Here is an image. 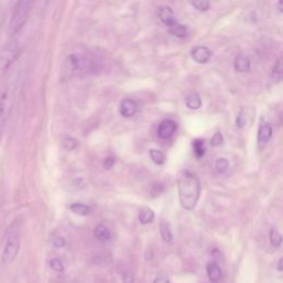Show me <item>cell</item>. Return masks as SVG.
<instances>
[{"instance_id": "obj_6", "label": "cell", "mask_w": 283, "mask_h": 283, "mask_svg": "<svg viewBox=\"0 0 283 283\" xmlns=\"http://www.w3.org/2000/svg\"><path fill=\"white\" fill-rule=\"evenodd\" d=\"M14 100H12V93L9 89H6L0 94V121L6 122L9 117Z\"/></svg>"}, {"instance_id": "obj_21", "label": "cell", "mask_w": 283, "mask_h": 283, "mask_svg": "<svg viewBox=\"0 0 283 283\" xmlns=\"http://www.w3.org/2000/svg\"><path fill=\"white\" fill-rule=\"evenodd\" d=\"M149 156L156 165H163L165 163V160H166L164 153L161 152V150H159V149H150L149 150Z\"/></svg>"}, {"instance_id": "obj_30", "label": "cell", "mask_w": 283, "mask_h": 283, "mask_svg": "<svg viewBox=\"0 0 283 283\" xmlns=\"http://www.w3.org/2000/svg\"><path fill=\"white\" fill-rule=\"evenodd\" d=\"M114 164H115V160L113 159V157H105L103 161V167L105 169H111Z\"/></svg>"}, {"instance_id": "obj_16", "label": "cell", "mask_w": 283, "mask_h": 283, "mask_svg": "<svg viewBox=\"0 0 283 283\" xmlns=\"http://www.w3.org/2000/svg\"><path fill=\"white\" fill-rule=\"evenodd\" d=\"M186 105L191 110H198L201 106V99L198 93H191L186 98Z\"/></svg>"}, {"instance_id": "obj_7", "label": "cell", "mask_w": 283, "mask_h": 283, "mask_svg": "<svg viewBox=\"0 0 283 283\" xmlns=\"http://www.w3.org/2000/svg\"><path fill=\"white\" fill-rule=\"evenodd\" d=\"M272 137V128L268 122H261L258 132V146L259 148H265Z\"/></svg>"}, {"instance_id": "obj_31", "label": "cell", "mask_w": 283, "mask_h": 283, "mask_svg": "<svg viewBox=\"0 0 283 283\" xmlns=\"http://www.w3.org/2000/svg\"><path fill=\"white\" fill-rule=\"evenodd\" d=\"M66 239L64 237H58L53 240V246L55 248H64L66 246Z\"/></svg>"}, {"instance_id": "obj_10", "label": "cell", "mask_w": 283, "mask_h": 283, "mask_svg": "<svg viewBox=\"0 0 283 283\" xmlns=\"http://www.w3.org/2000/svg\"><path fill=\"white\" fill-rule=\"evenodd\" d=\"M211 50L205 46H199L195 48L192 51L193 59L197 62V64H207L211 58Z\"/></svg>"}, {"instance_id": "obj_2", "label": "cell", "mask_w": 283, "mask_h": 283, "mask_svg": "<svg viewBox=\"0 0 283 283\" xmlns=\"http://www.w3.org/2000/svg\"><path fill=\"white\" fill-rule=\"evenodd\" d=\"M33 3L29 2V0H22V2H19L14 10V14L11 16L10 22H9V34L15 36L20 31L24 23H26L28 16L30 14V9Z\"/></svg>"}, {"instance_id": "obj_24", "label": "cell", "mask_w": 283, "mask_h": 283, "mask_svg": "<svg viewBox=\"0 0 283 283\" xmlns=\"http://www.w3.org/2000/svg\"><path fill=\"white\" fill-rule=\"evenodd\" d=\"M216 169L219 174H223L227 171L229 167V163L226 159H218L216 162Z\"/></svg>"}, {"instance_id": "obj_32", "label": "cell", "mask_w": 283, "mask_h": 283, "mask_svg": "<svg viewBox=\"0 0 283 283\" xmlns=\"http://www.w3.org/2000/svg\"><path fill=\"white\" fill-rule=\"evenodd\" d=\"M124 283H134V276L133 274H131L130 272H127L124 274Z\"/></svg>"}, {"instance_id": "obj_27", "label": "cell", "mask_w": 283, "mask_h": 283, "mask_svg": "<svg viewBox=\"0 0 283 283\" xmlns=\"http://www.w3.org/2000/svg\"><path fill=\"white\" fill-rule=\"evenodd\" d=\"M50 267H51L54 271L56 272H64L65 271V266L64 263L58 258H54L51 261H50Z\"/></svg>"}, {"instance_id": "obj_34", "label": "cell", "mask_w": 283, "mask_h": 283, "mask_svg": "<svg viewBox=\"0 0 283 283\" xmlns=\"http://www.w3.org/2000/svg\"><path fill=\"white\" fill-rule=\"evenodd\" d=\"M282 261H283V259L281 258V259L279 260V265H278V271H282Z\"/></svg>"}, {"instance_id": "obj_28", "label": "cell", "mask_w": 283, "mask_h": 283, "mask_svg": "<svg viewBox=\"0 0 283 283\" xmlns=\"http://www.w3.org/2000/svg\"><path fill=\"white\" fill-rule=\"evenodd\" d=\"M223 142H224L223 134H222V133H219V132H217V133H215V135H213V136L211 137V141H210L211 145H212V146H215V147L222 145Z\"/></svg>"}, {"instance_id": "obj_22", "label": "cell", "mask_w": 283, "mask_h": 283, "mask_svg": "<svg viewBox=\"0 0 283 283\" xmlns=\"http://www.w3.org/2000/svg\"><path fill=\"white\" fill-rule=\"evenodd\" d=\"M270 242H271L274 248H279L282 243V237L280 232L276 229H272L270 231Z\"/></svg>"}, {"instance_id": "obj_17", "label": "cell", "mask_w": 283, "mask_h": 283, "mask_svg": "<svg viewBox=\"0 0 283 283\" xmlns=\"http://www.w3.org/2000/svg\"><path fill=\"white\" fill-rule=\"evenodd\" d=\"M160 230H161V236L163 238V240L165 242L171 243L173 241V234L169 224L166 223L165 220H162L160 225Z\"/></svg>"}, {"instance_id": "obj_11", "label": "cell", "mask_w": 283, "mask_h": 283, "mask_svg": "<svg viewBox=\"0 0 283 283\" xmlns=\"http://www.w3.org/2000/svg\"><path fill=\"white\" fill-rule=\"evenodd\" d=\"M157 16L167 27H171L172 24L176 22L173 9L168 7V6H161V7L157 8Z\"/></svg>"}, {"instance_id": "obj_29", "label": "cell", "mask_w": 283, "mask_h": 283, "mask_svg": "<svg viewBox=\"0 0 283 283\" xmlns=\"http://www.w3.org/2000/svg\"><path fill=\"white\" fill-rule=\"evenodd\" d=\"M244 125H246V115L243 114V111H241L237 117V127L243 128Z\"/></svg>"}, {"instance_id": "obj_19", "label": "cell", "mask_w": 283, "mask_h": 283, "mask_svg": "<svg viewBox=\"0 0 283 283\" xmlns=\"http://www.w3.org/2000/svg\"><path fill=\"white\" fill-rule=\"evenodd\" d=\"M70 209L79 216H87L91 212V207L82 203H74L70 206Z\"/></svg>"}, {"instance_id": "obj_13", "label": "cell", "mask_w": 283, "mask_h": 283, "mask_svg": "<svg viewBox=\"0 0 283 283\" xmlns=\"http://www.w3.org/2000/svg\"><path fill=\"white\" fill-rule=\"evenodd\" d=\"M94 237H96L98 240L105 242L111 240L112 234L111 230L108 227H105L104 225H99L97 226L96 229H94Z\"/></svg>"}, {"instance_id": "obj_23", "label": "cell", "mask_w": 283, "mask_h": 283, "mask_svg": "<svg viewBox=\"0 0 283 283\" xmlns=\"http://www.w3.org/2000/svg\"><path fill=\"white\" fill-rule=\"evenodd\" d=\"M282 74H283V66H282V59H279L276 61V64L273 67L272 70V77L274 80L280 81L282 79Z\"/></svg>"}, {"instance_id": "obj_4", "label": "cell", "mask_w": 283, "mask_h": 283, "mask_svg": "<svg viewBox=\"0 0 283 283\" xmlns=\"http://www.w3.org/2000/svg\"><path fill=\"white\" fill-rule=\"evenodd\" d=\"M90 65V61L87 60L82 53H71L68 56L65 62L66 70L71 74H81L84 72Z\"/></svg>"}, {"instance_id": "obj_33", "label": "cell", "mask_w": 283, "mask_h": 283, "mask_svg": "<svg viewBox=\"0 0 283 283\" xmlns=\"http://www.w3.org/2000/svg\"><path fill=\"white\" fill-rule=\"evenodd\" d=\"M154 283H169V279L167 276H157L154 280Z\"/></svg>"}, {"instance_id": "obj_1", "label": "cell", "mask_w": 283, "mask_h": 283, "mask_svg": "<svg viewBox=\"0 0 283 283\" xmlns=\"http://www.w3.org/2000/svg\"><path fill=\"white\" fill-rule=\"evenodd\" d=\"M177 185L181 207L186 210H193L200 196V181L197 176L190 171H183L179 175Z\"/></svg>"}, {"instance_id": "obj_15", "label": "cell", "mask_w": 283, "mask_h": 283, "mask_svg": "<svg viewBox=\"0 0 283 283\" xmlns=\"http://www.w3.org/2000/svg\"><path fill=\"white\" fill-rule=\"evenodd\" d=\"M154 218H155V213L152 209L148 208V207H144V208H142L140 211V215H138V219H140L142 225H147L153 223Z\"/></svg>"}, {"instance_id": "obj_18", "label": "cell", "mask_w": 283, "mask_h": 283, "mask_svg": "<svg viewBox=\"0 0 283 283\" xmlns=\"http://www.w3.org/2000/svg\"><path fill=\"white\" fill-rule=\"evenodd\" d=\"M193 149L194 153L196 155L198 159H201V157L205 156L206 154V143L205 140L203 138H196V140L193 141Z\"/></svg>"}, {"instance_id": "obj_3", "label": "cell", "mask_w": 283, "mask_h": 283, "mask_svg": "<svg viewBox=\"0 0 283 283\" xmlns=\"http://www.w3.org/2000/svg\"><path fill=\"white\" fill-rule=\"evenodd\" d=\"M20 250V237L17 230H11L7 236L5 247L2 254V262L4 265H11L16 260V258Z\"/></svg>"}, {"instance_id": "obj_12", "label": "cell", "mask_w": 283, "mask_h": 283, "mask_svg": "<svg viewBox=\"0 0 283 283\" xmlns=\"http://www.w3.org/2000/svg\"><path fill=\"white\" fill-rule=\"evenodd\" d=\"M250 67H251V60L247 54L240 53L237 56L236 61H235L236 71L241 72V73L248 72L250 70Z\"/></svg>"}, {"instance_id": "obj_9", "label": "cell", "mask_w": 283, "mask_h": 283, "mask_svg": "<svg viewBox=\"0 0 283 283\" xmlns=\"http://www.w3.org/2000/svg\"><path fill=\"white\" fill-rule=\"evenodd\" d=\"M138 110L137 103L132 99H124L119 104V113L124 117H132L136 114Z\"/></svg>"}, {"instance_id": "obj_8", "label": "cell", "mask_w": 283, "mask_h": 283, "mask_svg": "<svg viewBox=\"0 0 283 283\" xmlns=\"http://www.w3.org/2000/svg\"><path fill=\"white\" fill-rule=\"evenodd\" d=\"M176 130H177V124L173 119H164L161 124L159 129H157V134L162 138V140H168L174 134Z\"/></svg>"}, {"instance_id": "obj_26", "label": "cell", "mask_w": 283, "mask_h": 283, "mask_svg": "<svg viewBox=\"0 0 283 283\" xmlns=\"http://www.w3.org/2000/svg\"><path fill=\"white\" fill-rule=\"evenodd\" d=\"M64 147L67 150H73L78 147V141L73 137H67L64 140Z\"/></svg>"}, {"instance_id": "obj_20", "label": "cell", "mask_w": 283, "mask_h": 283, "mask_svg": "<svg viewBox=\"0 0 283 283\" xmlns=\"http://www.w3.org/2000/svg\"><path fill=\"white\" fill-rule=\"evenodd\" d=\"M168 28H169V31H171V34H173L174 36L178 37V38H184L187 35V26H185V24H181L177 21Z\"/></svg>"}, {"instance_id": "obj_5", "label": "cell", "mask_w": 283, "mask_h": 283, "mask_svg": "<svg viewBox=\"0 0 283 283\" xmlns=\"http://www.w3.org/2000/svg\"><path fill=\"white\" fill-rule=\"evenodd\" d=\"M19 54V48L16 43L11 42L4 47L0 51V70L6 71L16 60Z\"/></svg>"}, {"instance_id": "obj_25", "label": "cell", "mask_w": 283, "mask_h": 283, "mask_svg": "<svg viewBox=\"0 0 283 283\" xmlns=\"http://www.w3.org/2000/svg\"><path fill=\"white\" fill-rule=\"evenodd\" d=\"M191 5L199 11H206L208 10L210 4L207 0H198V2H191Z\"/></svg>"}, {"instance_id": "obj_14", "label": "cell", "mask_w": 283, "mask_h": 283, "mask_svg": "<svg viewBox=\"0 0 283 283\" xmlns=\"http://www.w3.org/2000/svg\"><path fill=\"white\" fill-rule=\"evenodd\" d=\"M207 274L211 282H218L222 278V269L216 262H209L207 265Z\"/></svg>"}]
</instances>
